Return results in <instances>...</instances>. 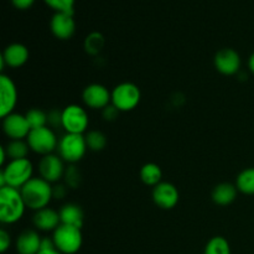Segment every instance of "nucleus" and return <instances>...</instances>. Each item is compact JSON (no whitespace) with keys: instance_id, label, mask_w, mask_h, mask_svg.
Masks as SVG:
<instances>
[{"instance_id":"ddd939ff","label":"nucleus","mask_w":254,"mask_h":254,"mask_svg":"<svg viewBox=\"0 0 254 254\" xmlns=\"http://www.w3.org/2000/svg\"><path fill=\"white\" fill-rule=\"evenodd\" d=\"M213 64L220 73L232 76L240 72L241 56L233 49H222L216 54Z\"/></svg>"},{"instance_id":"dca6fc26","label":"nucleus","mask_w":254,"mask_h":254,"mask_svg":"<svg viewBox=\"0 0 254 254\" xmlns=\"http://www.w3.org/2000/svg\"><path fill=\"white\" fill-rule=\"evenodd\" d=\"M41 241L39 233L32 230H25L16 238V252L19 254H37L41 250Z\"/></svg>"},{"instance_id":"5701e85b","label":"nucleus","mask_w":254,"mask_h":254,"mask_svg":"<svg viewBox=\"0 0 254 254\" xmlns=\"http://www.w3.org/2000/svg\"><path fill=\"white\" fill-rule=\"evenodd\" d=\"M5 149H6L7 158L10 160H17V159H26L30 150V146L27 144V141L11 140L5 146Z\"/></svg>"},{"instance_id":"473e14b6","label":"nucleus","mask_w":254,"mask_h":254,"mask_svg":"<svg viewBox=\"0 0 254 254\" xmlns=\"http://www.w3.org/2000/svg\"><path fill=\"white\" fill-rule=\"evenodd\" d=\"M52 192H54V197L55 198H64L66 196L67 190H66V186L64 185H55L52 188Z\"/></svg>"},{"instance_id":"a211bd4d","label":"nucleus","mask_w":254,"mask_h":254,"mask_svg":"<svg viewBox=\"0 0 254 254\" xmlns=\"http://www.w3.org/2000/svg\"><path fill=\"white\" fill-rule=\"evenodd\" d=\"M5 64L12 68L24 66L29 60V50L22 44H11L4 50L1 55Z\"/></svg>"},{"instance_id":"f257e3e1","label":"nucleus","mask_w":254,"mask_h":254,"mask_svg":"<svg viewBox=\"0 0 254 254\" xmlns=\"http://www.w3.org/2000/svg\"><path fill=\"white\" fill-rule=\"evenodd\" d=\"M26 203L19 189L5 186L0 189V221L5 225H12L21 220Z\"/></svg>"},{"instance_id":"72a5a7b5","label":"nucleus","mask_w":254,"mask_h":254,"mask_svg":"<svg viewBox=\"0 0 254 254\" xmlns=\"http://www.w3.org/2000/svg\"><path fill=\"white\" fill-rule=\"evenodd\" d=\"M34 1L35 0H11V2L14 4V6L17 7V9H21V10L29 9V7L34 4Z\"/></svg>"},{"instance_id":"b1692460","label":"nucleus","mask_w":254,"mask_h":254,"mask_svg":"<svg viewBox=\"0 0 254 254\" xmlns=\"http://www.w3.org/2000/svg\"><path fill=\"white\" fill-rule=\"evenodd\" d=\"M203 254H231V246L225 237L216 236L208 241Z\"/></svg>"},{"instance_id":"aec40b11","label":"nucleus","mask_w":254,"mask_h":254,"mask_svg":"<svg viewBox=\"0 0 254 254\" xmlns=\"http://www.w3.org/2000/svg\"><path fill=\"white\" fill-rule=\"evenodd\" d=\"M237 186L228 183L218 184L212 191V200L216 205L227 206L237 197Z\"/></svg>"},{"instance_id":"c756f323","label":"nucleus","mask_w":254,"mask_h":254,"mask_svg":"<svg viewBox=\"0 0 254 254\" xmlns=\"http://www.w3.org/2000/svg\"><path fill=\"white\" fill-rule=\"evenodd\" d=\"M47 123L52 128L62 127V111H59V109H52V111H50L47 113Z\"/></svg>"},{"instance_id":"f8f14e48","label":"nucleus","mask_w":254,"mask_h":254,"mask_svg":"<svg viewBox=\"0 0 254 254\" xmlns=\"http://www.w3.org/2000/svg\"><path fill=\"white\" fill-rule=\"evenodd\" d=\"M64 159L55 154L44 155L39 161V173L50 184L57 183L64 175Z\"/></svg>"},{"instance_id":"6ab92c4d","label":"nucleus","mask_w":254,"mask_h":254,"mask_svg":"<svg viewBox=\"0 0 254 254\" xmlns=\"http://www.w3.org/2000/svg\"><path fill=\"white\" fill-rule=\"evenodd\" d=\"M60 218H61L62 225L73 226L81 230L83 226L84 215L81 206L76 203H66L60 210Z\"/></svg>"},{"instance_id":"a878e982","label":"nucleus","mask_w":254,"mask_h":254,"mask_svg":"<svg viewBox=\"0 0 254 254\" xmlns=\"http://www.w3.org/2000/svg\"><path fill=\"white\" fill-rule=\"evenodd\" d=\"M104 46V37L103 35L99 32H91L88 36L86 37L84 41V49H86L87 54L89 55H97L99 54Z\"/></svg>"},{"instance_id":"7c9ffc66","label":"nucleus","mask_w":254,"mask_h":254,"mask_svg":"<svg viewBox=\"0 0 254 254\" xmlns=\"http://www.w3.org/2000/svg\"><path fill=\"white\" fill-rule=\"evenodd\" d=\"M118 114H119V111L113 106V104H109V106H107L106 108L102 109V116H103L104 121L107 122L116 121Z\"/></svg>"},{"instance_id":"2f4dec72","label":"nucleus","mask_w":254,"mask_h":254,"mask_svg":"<svg viewBox=\"0 0 254 254\" xmlns=\"http://www.w3.org/2000/svg\"><path fill=\"white\" fill-rule=\"evenodd\" d=\"M11 245V237L5 230H0V252L5 253Z\"/></svg>"},{"instance_id":"393cba45","label":"nucleus","mask_w":254,"mask_h":254,"mask_svg":"<svg viewBox=\"0 0 254 254\" xmlns=\"http://www.w3.org/2000/svg\"><path fill=\"white\" fill-rule=\"evenodd\" d=\"M86 143L87 148L92 151H101L106 148L107 145V138L102 131L99 130H92L87 133L86 135Z\"/></svg>"},{"instance_id":"20e7f679","label":"nucleus","mask_w":254,"mask_h":254,"mask_svg":"<svg viewBox=\"0 0 254 254\" xmlns=\"http://www.w3.org/2000/svg\"><path fill=\"white\" fill-rule=\"evenodd\" d=\"M55 247L62 254H76L81 250L83 236L79 228L68 225H60L52 235Z\"/></svg>"},{"instance_id":"e433bc0d","label":"nucleus","mask_w":254,"mask_h":254,"mask_svg":"<svg viewBox=\"0 0 254 254\" xmlns=\"http://www.w3.org/2000/svg\"><path fill=\"white\" fill-rule=\"evenodd\" d=\"M248 67H250V71L254 74V52L251 55L250 60H248Z\"/></svg>"},{"instance_id":"cd10ccee","label":"nucleus","mask_w":254,"mask_h":254,"mask_svg":"<svg viewBox=\"0 0 254 254\" xmlns=\"http://www.w3.org/2000/svg\"><path fill=\"white\" fill-rule=\"evenodd\" d=\"M50 7L56 10V12H71L73 14L74 0H45Z\"/></svg>"},{"instance_id":"c85d7f7f","label":"nucleus","mask_w":254,"mask_h":254,"mask_svg":"<svg viewBox=\"0 0 254 254\" xmlns=\"http://www.w3.org/2000/svg\"><path fill=\"white\" fill-rule=\"evenodd\" d=\"M64 179H66V184L69 188L76 189L78 188L79 183H81V174L76 166L71 165L64 171Z\"/></svg>"},{"instance_id":"4be33fe9","label":"nucleus","mask_w":254,"mask_h":254,"mask_svg":"<svg viewBox=\"0 0 254 254\" xmlns=\"http://www.w3.org/2000/svg\"><path fill=\"white\" fill-rule=\"evenodd\" d=\"M238 191L246 195H254V168H248L241 171L236 180Z\"/></svg>"},{"instance_id":"7ed1b4c3","label":"nucleus","mask_w":254,"mask_h":254,"mask_svg":"<svg viewBox=\"0 0 254 254\" xmlns=\"http://www.w3.org/2000/svg\"><path fill=\"white\" fill-rule=\"evenodd\" d=\"M32 173L34 166L27 158L10 160L0 171V189L11 186L20 190L25 184L31 180Z\"/></svg>"},{"instance_id":"9d476101","label":"nucleus","mask_w":254,"mask_h":254,"mask_svg":"<svg viewBox=\"0 0 254 254\" xmlns=\"http://www.w3.org/2000/svg\"><path fill=\"white\" fill-rule=\"evenodd\" d=\"M84 104L91 109H104L112 102V92L106 86L92 83L83 89L82 93Z\"/></svg>"},{"instance_id":"4468645a","label":"nucleus","mask_w":254,"mask_h":254,"mask_svg":"<svg viewBox=\"0 0 254 254\" xmlns=\"http://www.w3.org/2000/svg\"><path fill=\"white\" fill-rule=\"evenodd\" d=\"M179 191L175 185L170 183H160L154 186L153 200L156 206L163 210H171L179 202Z\"/></svg>"},{"instance_id":"f704fd0d","label":"nucleus","mask_w":254,"mask_h":254,"mask_svg":"<svg viewBox=\"0 0 254 254\" xmlns=\"http://www.w3.org/2000/svg\"><path fill=\"white\" fill-rule=\"evenodd\" d=\"M6 158H7L6 149H5V146H0V165H4Z\"/></svg>"},{"instance_id":"c9c22d12","label":"nucleus","mask_w":254,"mask_h":254,"mask_svg":"<svg viewBox=\"0 0 254 254\" xmlns=\"http://www.w3.org/2000/svg\"><path fill=\"white\" fill-rule=\"evenodd\" d=\"M37 254H62L59 250L56 248H50V250H40V252Z\"/></svg>"},{"instance_id":"9b49d317","label":"nucleus","mask_w":254,"mask_h":254,"mask_svg":"<svg viewBox=\"0 0 254 254\" xmlns=\"http://www.w3.org/2000/svg\"><path fill=\"white\" fill-rule=\"evenodd\" d=\"M17 102V89L6 74H0V117L5 118L12 113Z\"/></svg>"},{"instance_id":"0eeeda50","label":"nucleus","mask_w":254,"mask_h":254,"mask_svg":"<svg viewBox=\"0 0 254 254\" xmlns=\"http://www.w3.org/2000/svg\"><path fill=\"white\" fill-rule=\"evenodd\" d=\"M30 149L36 154L49 155L59 146L56 134L54 133L50 127H41V128L31 129L26 138Z\"/></svg>"},{"instance_id":"f03ea898","label":"nucleus","mask_w":254,"mask_h":254,"mask_svg":"<svg viewBox=\"0 0 254 254\" xmlns=\"http://www.w3.org/2000/svg\"><path fill=\"white\" fill-rule=\"evenodd\" d=\"M20 191L26 203V207L34 211L47 207L50 201L54 197L51 184L42 178H32L29 183L20 189Z\"/></svg>"},{"instance_id":"39448f33","label":"nucleus","mask_w":254,"mask_h":254,"mask_svg":"<svg viewBox=\"0 0 254 254\" xmlns=\"http://www.w3.org/2000/svg\"><path fill=\"white\" fill-rule=\"evenodd\" d=\"M86 136L83 134H69L66 133L59 141L60 156L69 164H74L82 160L87 151Z\"/></svg>"},{"instance_id":"f3484780","label":"nucleus","mask_w":254,"mask_h":254,"mask_svg":"<svg viewBox=\"0 0 254 254\" xmlns=\"http://www.w3.org/2000/svg\"><path fill=\"white\" fill-rule=\"evenodd\" d=\"M34 225L37 230L49 232V231H55L60 225H61V218L57 211L52 210L50 207H45L35 212Z\"/></svg>"},{"instance_id":"1a4fd4ad","label":"nucleus","mask_w":254,"mask_h":254,"mask_svg":"<svg viewBox=\"0 0 254 254\" xmlns=\"http://www.w3.org/2000/svg\"><path fill=\"white\" fill-rule=\"evenodd\" d=\"M2 130L11 140H24L31 131L26 117L19 113H11L2 118Z\"/></svg>"},{"instance_id":"412c9836","label":"nucleus","mask_w":254,"mask_h":254,"mask_svg":"<svg viewBox=\"0 0 254 254\" xmlns=\"http://www.w3.org/2000/svg\"><path fill=\"white\" fill-rule=\"evenodd\" d=\"M140 179L145 185L148 186H156L161 183L163 179V171L158 164L148 163L143 165L140 169Z\"/></svg>"},{"instance_id":"2eb2a0df","label":"nucleus","mask_w":254,"mask_h":254,"mask_svg":"<svg viewBox=\"0 0 254 254\" xmlns=\"http://www.w3.org/2000/svg\"><path fill=\"white\" fill-rule=\"evenodd\" d=\"M51 31L57 39L68 40L76 31V22L71 12H56L50 22Z\"/></svg>"},{"instance_id":"bb28decb","label":"nucleus","mask_w":254,"mask_h":254,"mask_svg":"<svg viewBox=\"0 0 254 254\" xmlns=\"http://www.w3.org/2000/svg\"><path fill=\"white\" fill-rule=\"evenodd\" d=\"M25 117H26L31 129L46 127L47 124V113H45L44 111H41L39 108H32L30 111H27Z\"/></svg>"},{"instance_id":"423d86ee","label":"nucleus","mask_w":254,"mask_h":254,"mask_svg":"<svg viewBox=\"0 0 254 254\" xmlns=\"http://www.w3.org/2000/svg\"><path fill=\"white\" fill-rule=\"evenodd\" d=\"M141 99V92L136 84L123 82L112 91V104L119 112H129L136 108Z\"/></svg>"},{"instance_id":"6e6552de","label":"nucleus","mask_w":254,"mask_h":254,"mask_svg":"<svg viewBox=\"0 0 254 254\" xmlns=\"http://www.w3.org/2000/svg\"><path fill=\"white\" fill-rule=\"evenodd\" d=\"M88 124V114L78 104H69L62 111V128L66 133L83 134Z\"/></svg>"}]
</instances>
